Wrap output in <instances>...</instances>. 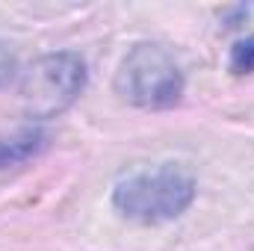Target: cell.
<instances>
[{
	"label": "cell",
	"instance_id": "6da1fadb",
	"mask_svg": "<svg viewBox=\"0 0 254 251\" xmlns=\"http://www.w3.org/2000/svg\"><path fill=\"white\" fill-rule=\"evenodd\" d=\"M195 201V178L178 163H160L122 178L113 189L116 210L139 225L178 219Z\"/></svg>",
	"mask_w": 254,
	"mask_h": 251
},
{
	"label": "cell",
	"instance_id": "7a4b0ae2",
	"mask_svg": "<svg viewBox=\"0 0 254 251\" xmlns=\"http://www.w3.org/2000/svg\"><path fill=\"white\" fill-rule=\"evenodd\" d=\"M116 92L142 110H169L181 101L184 71L163 45H136L116 74Z\"/></svg>",
	"mask_w": 254,
	"mask_h": 251
},
{
	"label": "cell",
	"instance_id": "3957f363",
	"mask_svg": "<svg viewBox=\"0 0 254 251\" xmlns=\"http://www.w3.org/2000/svg\"><path fill=\"white\" fill-rule=\"evenodd\" d=\"M86 86V65L77 54H48L21 77V104L33 119H54L68 110Z\"/></svg>",
	"mask_w": 254,
	"mask_h": 251
},
{
	"label": "cell",
	"instance_id": "277c9868",
	"mask_svg": "<svg viewBox=\"0 0 254 251\" xmlns=\"http://www.w3.org/2000/svg\"><path fill=\"white\" fill-rule=\"evenodd\" d=\"M45 145H48V136L39 127H21L0 139V166L24 163V160L36 157L39 151H45Z\"/></svg>",
	"mask_w": 254,
	"mask_h": 251
},
{
	"label": "cell",
	"instance_id": "5b68a950",
	"mask_svg": "<svg viewBox=\"0 0 254 251\" xmlns=\"http://www.w3.org/2000/svg\"><path fill=\"white\" fill-rule=\"evenodd\" d=\"M231 71L234 74H252L254 71V36L234 45V51H231Z\"/></svg>",
	"mask_w": 254,
	"mask_h": 251
},
{
	"label": "cell",
	"instance_id": "8992f818",
	"mask_svg": "<svg viewBox=\"0 0 254 251\" xmlns=\"http://www.w3.org/2000/svg\"><path fill=\"white\" fill-rule=\"evenodd\" d=\"M12 71H15V57L0 45V86H6V80L12 77Z\"/></svg>",
	"mask_w": 254,
	"mask_h": 251
}]
</instances>
